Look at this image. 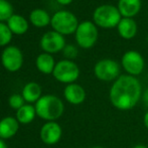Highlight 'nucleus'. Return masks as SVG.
I'll use <instances>...</instances> for the list:
<instances>
[{
    "label": "nucleus",
    "mask_w": 148,
    "mask_h": 148,
    "mask_svg": "<svg viewBox=\"0 0 148 148\" xmlns=\"http://www.w3.org/2000/svg\"><path fill=\"white\" fill-rule=\"evenodd\" d=\"M0 148H8L7 145H6V143L4 142L2 139H0Z\"/></svg>",
    "instance_id": "28"
},
{
    "label": "nucleus",
    "mask_w": 148,
    "mask_h": 148,
    "mask_svg": "<svg viewBox=\"0 0 148 148\" xmlns=\"http://www.w3.org/2000/svg\"><path fill=\"white\" fill-rule=\"evenodd\" d=\"M120 73V64L112 59L100 60L94 66L95 77L102 82H115L121 76Z\"/></svg>",
    "instance_id": "6"
},
{
    "label": "nucleus",
    "mask_w": 148,
    "mask_h": 148,
    "mask_svg": "<svg viewBox=\"0 0 148 148\" xmlns=\"http://www.w3.org/2000/svg\"><path fill=\"white\" fill-rule=\"evenodd\" d=\"M13 117H5L0 121V139H9L17 133L19 124Z\"/></svg>",
    "instance_id": "15"
},
{
    "label": "nucleus",
    "mask_w": 148,
    "mask_h": 148,
    "mask_svg": "<svg viewBox=\"0 0 148 148\" xmlns=\"http://www.w3.org/2000/svg\"><path fill=\"white\" fill-rule=\"evenodd\" d=\"M122 19L120 12L116 6L112 4H103L98 6L93 13V21L102 28L117 27Z\"/></svg>",
    "instance_id": "3"
},
{
    "label": "nucleus",
    "mask_w": 148,
    "mask_h": 148,
    "mask_svg": "<svg viewBox=\"0 0 148 148\" xmlns=\"http://www.w3.org/2000/svg\"><path fill=\"white\" fill-rule=\"evenodd\" d=\"M9 105L12 109L18 110L24 105V99L21 95L18 94H14L9 98Z\"/></svg>",
    "instance_id": "24"
},
{
    "label": "nucleus",
    "mask_w": 148,
    "mask_h": 148,
    "mask_svg": "<svg viewBox=\"0 0 148 148\" xmlns=\"http://www.w3.org/2000/svg\"><path fill=\"white\" fill-rule=\"evenodd\" d=\"M141 100H142V102H143V104H144L145 107L148 108V87L144 90V91H143Z\"/></svg>",
    "instance_id": "25"
},
{
    "label": "nucleus",
    "mask_w": 148,
    "mask_h": 148,
    "mask_svg": "<svg viewBox=\"0 0 148 148\" xmlns=\"http://www.w3.org/2000/svg\"><path fill=\"white\" fill-rule=\"evenodd\" d=\"M77 16L68 10H60L53 15L51 25L53 30L62 35H69L75 33L79 26Z\"/></svg>",
    "instance_id": "4"
},
{
    "label": "nucleus",
    "mask_w": 148,
    "mask_h": 148,
    "mask_svg": "<svg viewBox=\"0 0 148 148\" xmlns=\"http://www.w3.org/2000/svg\"><path fill=\"white\" fill-rule=\"evenodd\" d=\"M64 99L73 105H80L86 100V91L81 85L73 83L66 85L64 90Z\"/></svg>",
    "instance_id": "12"
},
{
    "label": "nucleus",
    "mask_w": 148,
    "mask_h": 148,
    "mask_svg": "<svg viewBox=\"0 0 148 148\" xmlns=\"http://www.w3.org/2000/svg\"><path fill=\"white\" fill-rule=\"evenodd\" d=\"M35 64H36L37 70L40 73L45 75H49L53 74V70H55L56 66V62L55 59L51 55L47 53H40L38 57L36 58V60H35Z\"/></svg>",
    "instance_id": "17"
},
{
    "label": "nucleus",
    "mask_w": 148,
    "mask_h": 148,
    "mask_svg": "<svg viewBox=\"0 0 148 148\" xmlns=\"http://www.w3.org/2000/svg\"><path fill=\"white\" fill-rule=\"evenodd\" d=\"M132 148H147V147L145 146L144 144H136V145H134Z\"/></svg>",
    "instance_id": "29"
},
{
    "label": "nucleus",
    "mask_w": 148,
    "mask_h": 148,
    "mask_svg": "<svg viewBox=\"0 0 148 148\" xmlns=\"http://www.w3.org/2000/svg\"><path fill=\"white\" fill-rule=\"evenodd\" d=\"M36 115L47 122L56 121L64 114V105L59 97L55 95L41 96L40 99L35 103Z\"/></svg>",
    "instance_id": "2"
},
{
    "label": "nucleus",
    "mask_w": 148,
    "mask_h": 148,
    "mask_svg": "<svg viewBox=\"0 0 148 148\" xmlns=\"http://www.w3.org/2000/svg\"><path fill=\"white\" fill-rule=\"evenodd\" d=\"M78 49H77L76 45H66L64 47V49H62V53H64V57L66 58V60H74L78 56Z\"/></svg>",
    "instance_id": "23"
},
{
    "label": "nucleus",
    "mask_w": 148,
    "mask_h": 148,
    "mask_svg": "<svg viewBox=\"0 0 148 148\" xmlns=\"http://www.w3.org/2000/svg\"><path fill=\"white\" fill-rule=\"evenodd\" d=\"M11 30L7 26L6 23L0 22V47H5L11 41L12 38Z\"/></svg>",
    "instance_id": "22"
},
{
    "label": "nucleus",
    "mask_w": 148,
    "mask_h": 148,
    "mask_svg": "<svg viewBox=\"0 0 148 148\" xmlns=\"http://www.w3.org/2000/svg\"><path fill=\"white\" fill-rule=\"evenodd\" d=\"M146 41H147V42H148V35H147V36H146Z\"/></svg>",
    "instance_id": "31"
},
{
    "label": "nucleus",
    "mask_w": 148,
    "mask_h": 148,
    "mask_svg": "<svg viewBox=\"0 0 148 148\" xmlns=\"http://www.w3.org/2000/svg\"><path fill=\"white\" fill-rule=\"evenodd\" d=\"M91 148H105V147H103V146H93Z\"/></svg>",
    "instance_id": "30"
},
{
    "label": "nucleus",
    "mask_w": 148,
    "mask_h": 148,
    "mask_svg": "<svg viewBox=\"0 0 148 148\" xmlns=\"http://www.w3.org/2000/svg\"><path fill=\"white\" fill-rule=\"evenodd\" d=\"M53 76L57 81L64 84H73L80 77V69L78 64L70 60H62L57 62Z\"/></svg>",
    "instance_id": "7"
},
{
    "label": "nucleus",
    "mask_w": 148,
    "mask_h": 148,
    "mask_svg": "<svg viewBox=\"0 0 148 148\" xmlns=\"http://www.w3.org/2000/svg\"><path fill=\"white\" fill-rule=\"evenodd\" d=\"M75 37L80 47L85 49H91L96 45L99 37L97 25L90 20L81 22L75 32Z\"/></svg>",
    "instance_id": "5"
},
{
    "label": "nucleus",
    "mask_w": 148,
    "mask_h": 148,
    "mask_svg": "<svg viewBox=\"0 0 148 148\" xmlns=\"http://www.w3.org/2000/svg\"><path fill=\"white\" fill-rule=\"evenodd\" d=\"M73 1H74V0H57L58 3L62 4V5H69V4H71Z\"/></svg>",
    "instance_id": "27"
},
{
    "label": "nucleus",
    "mask_w": 148,
    "mask_h": 148,
    "mask_svg": "<svg viewBox=\"0 0 148 148\" xmlns=\"http://www.w3.org/2000/svg\"><path fill=\"white\" fill-rule=\"evenodd\" d=\"M62 127L55 121L47 122L40 129V138L43 143L47 145H53L58 143L62 138Z\"/></svg>",
    "instance_id": "11"
},
{
    "label": "nucleus",
    "mask_w": 148,
    "mask_h": 148,
    "mask_svg": "<svg viewBox=\"0 0 148 148\" xmlns=\"http://www.w3.org/2000/svg\"><path fill=\"white\" fill-rule=\"evenodd\" d=\"M117 29L122 38L124 39H132L137 34V30H138V26L137 23L133 18H126L122 17L121 21L119 22Z\"/></svg>",
    "instance_id": "14"
},
{
    "label": "nucleus",
    "mask_w": 148,
    "mask_h": 148,
    "mask_svg": "<svg viewBox=\"0 0 148 148\" xmlns=\"http://www.w3.org/2000/svg\"><path fill=\"white\" fill-rule=\"evenodd\" d=\"M51 17L45 10L37 8L30 12L29 14V21L32 25L36 27H45L49 24H51Z\"/></svg>",
    "instance_id": "19"
},
{
    "label": "nucleus",
    "mask_w": 148,
    "mask_h": 148,
    "mask_svg": "<svg viewBox=\"0 0 148 148\" xmlns=\"http://www.w3.org/2000/svg\"><path fill=\"white\" fill-rule=\"evenodd\" d=\"M36 115L35 107L31 105H23L16 112V120L21 124H28Z\"/></svg>",
    "instance_id": "20"
},
{
    "label": "nucleus",
    "mask_w": 148,
    "mask_h": 148,
    "mask_svg": "<svg viewBox=\"0 0 148 148\" xmlns=\"http://www.w3.org/2000/svg\"><path fill=\"white\" fill-rule=\"evenodd\" d=\"M7 26L11 30L12 33L17 35L24 34L28 30V21L24 17L18 14H13L9 19L7 20Z\"/></svg>",
    "instance_id": "16"
},
{
    "label": "nucleus",
    "mask_w": 148,
    "mask_h": 148,
    "mask_svg": "<svg viewBox=\"0 0 148 148\" xmlns=\"http://www.w3.org/2000/svg\"><path fill=\"white\" fill-rule=\"evenodd\" d=\"M21 96L27 103H36L41 97V88L37 83L30 82L22 89Z\"/></svg>",
    "instance_id": "18"
},
{
    "label": "nucleus",
    "mask_w": 148,
    "mask_h": 148,
    "mask_svg": "<svg viewBox=\"0 0 148 148\" xmlns=\"http://www.w3.org/2000/svg\"><path fill=\"white\" fill-rule=\"evenodd\" d=\"M1 62L8 72H17L23 64L22 51L14 45L6 47L2 51Z\"/></svg>",
    "instance_id": "9"
},
{
    "label": "nucleus",
    "mask_w": 148,
    "mask_h": 148,
    "mask_svg": "<svg viewBox=\"0 0 148 148\" xmlns=\"http://www.w3.org/2000/svg\"><path fill=\"white\" fill-rule=\"evenodd\" d=\"M66 39L64 35L55 30L47 31L41 36L40 47L47 53H56L62 51L66 47Z\"/></svg>",
    "instance_id": "10"
},
{
    "label": "nucleus",
    "mask_w": 148,
    "mask_h": 148,
    "mask_svg": "<svg viewBox=\"0 0 148 148\" xmlns=\"http://www.w3.org/2000/svg\"><path fill=\"white\" fill-rule=\"evenodd\" d=\"M142 93V86L136 77L121 75L110 88L109 99L116 109L129 111L138 104Z\"/></svg>",
    "instance_id": "1"
},
{
    "label": "nucleus",
    "mask_w": 148,
    "mask_h": 148,
    "mask_svg": "<svg viewBox=\"0 0 148 148\" xmlns=\"http://www.w3.org/2000/svg\"><path fill=\"white\" fill-rule=\"evenodd\" d=\"M14 14L12 4L7 0H0V22L7 21Z\"/></svg>",
    "instance_id": "21"
},
{
    "label": "nucleus",
    "mask_w": 148,
    "mask_h": 148,
    "mask_svg": "<svg viewBox=\"0 0 148 148\" xmlns=\"http://www.w3.org/2000/svg\"><path fill=\"white\" fill-rule=\"evenodd\" d=\"M121 66L127 75L136 77L143 72L145 62L140 53L136 51H128L121 59Z\"/></svg>",
    "instance_id": "8"
},
{
    "label": "nucleus",
    "mask_w": 148,
    "mask_h": 148,
    "mask_svg": "<svg viewBox=\"0 0 148 148\" xmlns=\"http://www.w3.org/2000/svg\"><path fill=\"white\" fill-rule=\"evenodd\" d=\"M143 124H144V126L146 127V129L148 130V110L146 111V113L144 114V116H143Z\"/></svg>",
    "instance_id": "26"
},
{
    "label": "nucleus",
    "mask_w": 148,
    "mask_h": 148,
    "mask_svg": "<svg viewBox=\"0 0 148 148\" xmlns=\"http://www.w3.org/2000/svg\"><path fill=\"white\" fill-rule=\"evenodd\" d=\"M141 0H119L118 10L122 17L133 18L141 9Z\"/></svg>",
    "instance_id": "13"
}]
</instances>
